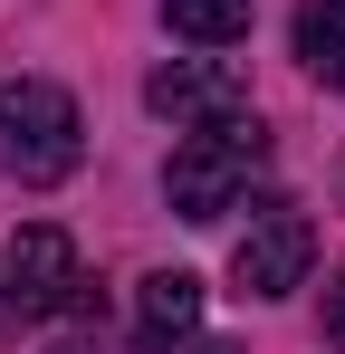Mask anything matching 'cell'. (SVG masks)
Here are the masks:
<instances>
[{"instance_id": "4", "label": "cell", "mask_w": 345, "mask_h": 354, "mask_svg": "<svg viewBox=\"0 0 345 354\" xmlns=\"http://www.w3.org/2000/svg\"><path fill=\"white\" fill-rule=\"evenodd\" d=\"M0 278H10V288H0V306H10V316H29V326H39V316H57V306H77V288H87V278H77V239L57 230V221H29V230L10 239Z\"/></svg>"}, {"instance_id": "2", "label": "cell", "mask_w": 345, "mask_h": 354, "mask_svg": "<svg viewBox=\"0 0 345 354\" xmlns=\"http://www.w3.org/2000/svg\"><path fill=\"white\" fill-rule=\"evenodd\" d=\"M87 153V124H77V96L57 77H0V173L48 192V182L77 173Z\"/></svg>"}, {"instance_id": "8", "label": "cell", "mask_w": 345, "mask_h": 354, "mask_svg": "<svg viewBox=\"0 0 345 354\" xmlns=\"http://www.w3.org/2000/svg\"><path fill=\"white\" fill-rule=\"evenodd\" d=\"M172 39H192V48H230V39H249V0H163Z\"/></svg>"}, {"instance_id": "3", "label": "cell", "mask_w": 345, "mask_h": 354, "mask_svg": "<svg viewBox=\"0 0 345 354\" xmlns=\"http://www.w3.org/2000/svg\"><path fill=\"white\" fill-rule=\"evenodd\" d=\"M307 259H317V230H307V211L269 192V201L249 211L240 249H230V278H240V297H288V288H307Z\"/></svg>"}, {"instance_id": "5", "label": "cell", "mask_w": 345, "mask_h": 354, "mask_svg": "<svg viewBox=\"0 0 345 354\" xmlns=\"http://www.w3.org/2000/svg\"><path fill=\"white\" fill-rule=\"evenodd\" d=\"M144 106L172 124H221V115H249V77H240V58H163L144 77Z\"/></svg>"}, {"instance_id": "1", "label": "cell", "mask_w": 345, "mask_h": 354, "mask_svg": "<svg viewBox=\"0 0 345 354\" xmlns=\"http://www.w3.org/2000/svg\"><path fill=\"white\" fill-rule=\"evenodd\" d=\"M259 163H269L259 115H221V124H202V134H182V144H172V163H163V201H172V221H192V230L230 221Z\"/></svg>"}, {"instance_id": "10", "label": "cell", "mask_w": 345, "mask_h": 354, "mask_svg": "<svg viewBox=\"0 0 345 354\" xmlns=\"http://www.w3.org/2000/svg\"><path fill=\"white\" fill-rule=\"evenodd\" d=\"M57 354H96V345H87V335H67V345H57Z\"/></svg>"}, {"instance_id": "7", "label": "cell", "mask_w": 345, "mask_h": 354, "mask_svg": "<svg viewBox=\"0 0 345 354\" xmlns=\"http://www.w3.org/2000/svg\"><path fill=\"white\" fill-rule=\"evenodd\" d=\"M297 58H307L317 86L345 96V0H307V10H297Z\"/></svg>"}, {"instance_id": "11", "label": "cell", "mask_w": 345, "mask_h": 354, "mask_svg": "<svg viewBox=\"0 0 345 354\" xmlns=\"http://www.w3.org/2000/svg\"><path fill=\"white\" fill-rule=\"evenodd\" d=\"M202 354H240V345H202Z\"/></svg>"}, {"instance_id": "9", "label": "cell", "mask_w": 345, "mask_h": 354, "mask_svg": "<svg viewBox=\"0 0 345 354\" xmlns=\"http://www.w3.org/2000/svg\"><path fill=\"white\" fill-rule=\"evenodd\" d=\"M326 335H336V345H345V268H336V278H326Z\"/></svg>"}, {"instance_id": "6", "label": "cell", "mask_w": 345, "mask_h": 354, "mask_svg": "<svg viewBox=\"0 0 345 354\" xmlns=\"http://www.w3.org/2000/svg\"><path fill=\"white\" fill-rule=\"evenodd\" d=\"M202 335V278L192 268H154L134 288V354H172Z\"/></svg>"}]
</instances>
